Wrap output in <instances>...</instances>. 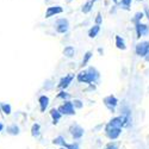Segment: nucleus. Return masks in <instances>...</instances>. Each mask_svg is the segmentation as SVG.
Instances as JSON below:
<instances>
[{
    "label": "nucleus",
    "instance_id": "nucleus-1",
    "mask_svg": "<svg viewBox=\"0 0 149 149\" xmlns=\"http://www.w3.org/2000/svg\"><path fill=\"white\" fill-rule=\"evenodd\" d=\"M99 78H100V74L99 72L94 68V67H90L87 70H82L78 74L77 80L79 82H84V84H92V82H98Z\"/></svg>",
    "mask_w": 149,
    "mask_h": 149
},
{
    "label": "nucleus",
    "instance_id": "nucleus-2",
    "mask_svg": "<svg viewBox=\"0 0 149 149\" xmlns=\"http://www.w3.org/2000/svg\"><path fill=\"white\" fill-rule=\"evenodd\" d=\"M57 110L60 111L61 115H65V116H74L75 115V107L73 106V103L69 100H66L61 106H58Z\"/></svg>",
    "mask_w": 149,
    "mask_h": 149
},
{
    "label": "nucleus",
    "instance_id": "nucleus-3",
    "mask_svg": "<svg viewBox=\"0 0 149 149\" xmlns=\"http://www.w3.org/2000/svg\"><path fill=\"white\" fill-rule=\"evenodd\" d=\"M122 134V128H118V127H112V125H109L106 124L105 127V135L110 140H117Z\"/></svg>",
    "mask_w": 149,
    "mask_h": 149
},
{
    "label": "nucleus",
    "instance_id": "nucleus-4",
    "mask_svg": "<svg viewBox=\"0 0 149 149\" xmlns=\"http://www.w3.org/2000/svg\"><path fill=\"white\" fill-rule=\"evenodd\" d=\"M55 29L58 33H66L69 30V22L66 18H60L55 23Z\"/></svg>",
    "mask_w": 149,
    "mask_h": 149
},
{
    "label": "nucleus",
    "instance_id": "nucleus-5",
    "mask_svg": "<svg viewBox=\"0 0 149 149\" xmlns=\"http://www.w3.org/2000/svg\"><path fill=\"white\" fill-rule=\"evenodd\" d=\"M149 52V42L148 41H143L136 44L135 47V53L136 55H139L141 57H144L147 55V53Z\"/></svg>",
    "mask_w": 149,
    "mask_h": 149
},
{
    "label": "nucleus",
    "instance_id": "nucleus-6",
    "mask_svg": "<svg viewBox=\"0 0 149 149\" xmlns=\"http://www.w3.org/2000/svg\"><path fill=\"white\" fill-rule=\"evenodd\" d=\"M104 105L111 111V112H115V110L118 105V99L115 97V95H107L104 98Z\"/></svg>",
    "mask_w": 149,
    "mask_h": 149
},
{
    "label": "nucleus",
    "instance_id": "nucleus-7",
    "mask_svg": "<svg viewBox=\"0 0 149 149\" xmlns=\"http://www.w3.org/2000/svg\"><path fill=\"white\" fill-rule=\"evenodd\" d=\"M135 30H136V35H137L136 37H137V38H141V37L147 36L149 33V25L139 22V23L135 24Z\"/></svg>",
    "mask_w": 149,
    "mask_h": 149
},
{
    "label": "nucleus",
    "instance_id": "nucleus-8",
    "mask_svg": "<svg viewBox=\"0 0 149 149\" xmlns=\"http://www.w3.org/2000/svg\"><path fill=\"white\" fill-rule=\"evenodd\" d=\"M69 132L74 140H80L84 136L85 130L80 125H78V124H73V125H70V128H69Z\"/></svg>",
    "mask_w": 149,
    "mask_h": 149
},
{
    "label": "nucleus",
    "instance_id": "nucleus-9",
    "mask_svg": "<svg viewBox=\"0 0 149 149\" xmlns=\"http://www.w3.org/2000/svg\"><path fill=\"white\" fill-rule=\"evenodd\" d=\"M63 12V8H62L60 5H53V6H49L47 7L45 11V18H52L56 15H60Z\"/></svg>",
    "mask_w": 149,
    "mask_h": 149
},
{
    "label": "nucleus",
    "instance_id": "nucleus-10",
    "mask_svg": "<svg viewBox=\"0 0 149 149\" xmlns=\"http://www.w3.org/2000/svg\"><path fill=\"white\" fill-rule=\"evenodd\" d=\"M73 79H74L73 74H68V75L63 77V78L60 80V82H58V85H57V88H60V90H66L68 86L72 84Z\"/></svg>",
    "mask_w": 149,
    "mask_h": 149
},
{
    "label": "nucleus",
    "instance_id": "nucleus-11",
    "mask_svg": "<svg viewBox=\"0 0 149 149\" xmlns=\"http://www.w3.org/2000/svg\"><path fill=\"white\" fill-rule=\"evenodd\" d=\"M38 103H40V109H41V112H45V110L49 105V97L47 95H41L38 99Z\"/></svg>",
    "mask_w": 149,
    "mask_h": 149
},
{
    "label": "nucleus",
    "instance_id": "nucleus-12",
    "mask_svg": "<svg viewBox=\"0 0 149 149\" xmlns=\"http://www.w3.org/2000/svg\"><path fill=\"white\" fill-rule=\"evenodd\" d=\"M50 116H52V118H53V124H57L58 120H60L61 117H62V115L60 113V111H58L57 109L50 110Z\"/></svg>",
    "mask_w": 149,
    "mask_h": 149
},
{
    "label": "nucleus",
    "instance_id": "nucleus-13",
    "mask_svg": "<svg viewBox=\"0 0 149 149\" xmlns=\"http://www.w3.org/2000/svg\"><path fill=\"white\" fill-rule=\"evenodd\" d=\"M116 47L119 49V50H125L127 49V44H125V41H124L120 36L116 35Z\"/></svg>",
    "mask_w": 149,
    "mask_h": 149
},
{
    "label": "nucleus",
    "instance_id": "nucleus-14",
    "mask_svg": "<svg viewBox=\"0 0 149 149\" xmlns=\"http://www.w3.org/2000/svg\"><path fill=\"white\" fill-rule=\"evenodd\" d=\"M6 131H7V134H10V135H13V136L19 135V132H20L19 127L17 125V124H12V125H8V127L6 128Z\"/></svg>",
    "mask_w": 149,
    "mask_h": 149
},
{
    "label": "nucleus",
    "instance_id": "nucleus-15",
    "mask_svg": "<svg viewBox=\"0 0 149 149\" xmlns=\"http://www.w3.org/2000/svg\"><path fill=\"white\" fill-rule=\"evenodd\" d=\"M93 4H94V0H88V1H86L82 7H81V11L84 12V13H88V12H91L92 7H93Z\"/></svg>",
    "mask_w": 149,
    "mask_h": 149
},
{
    "label": "nucleus",
    "instance_id": "nucleus-16",
    "mask_svg": "<svg viewBox=\"0 0 149 149\" xmlns=\"http://www.w3.org/2000/svg\"><path fill=\"white\" fill-rule=\"evenodd\" d=\"M41 134V125L38 123H35L32 128H31V135H32V137H38Z\"/></svg>",
    "mask_w": 149,
    "mask_h": 149
},
{
    "label": "nucleus",
    "instance_id": "nucleus-17",
    "mask_svg": "<svg viewBox=\"0 0 149 149\" xmlns=\"http://www.w3.org/2000/svg\"><path fill=\"white\" fill-rule=\"evenodd\" d=\"M74 54H75V49H74V47H72V45H68V47H66L65 49H63V55L66 56V57H73L74 56Z\"/></svg>",
    "mask_w": 149,
    "mask_h": 149
},
{
    "label": "nucleus",
    "instance_id": "nucleus-18",
    "mask_svg": "<svg viewBox=\"0 0 149 149\" xmlns=\"http://www.w3.org/2000/svg\"><path fill=\"white\" fill-rule=\"evenodd\" d=\"M99 31H100V25H98V24H95L94 26H92L88 31V36L91 37V38H94V37H97V35L99 33Z\"/></svg>",
    "mask_w": 149,
    "mask_h": 149
},
{
    "label": "nucleus",
    "instance_id": "nucleus-19",
    "mask_svg": "<svg viewBox=\"0 0 149 149\" xmlns=\"http://www.w3.org/2000/svg\"><path fill=\"white\" fill-rule=\"evenodd\" d=\"M130 5H131V0H120L119 1V7L125 11L130 10Z\"/></svg>",
    "mask_w": 149,
    "mask_h": 149
},
{
    "label": "nucleus",
    "instance_id": "nucleus-20",
    "mask_svg": "<svg viewBox=\"0 0 149 149\" xmlns=\"http://www.w3.org/2000/svg\"><path fill=\"white\" fill-rule=\"evenodd\" d=\"M143 17H144V13H143V12H136V13H135V16H134V18L131 19V22H132L134 24H136V23L141 22Z\"/></svg>",
    "mask_w": 149,
    "mask_h": 149
},
{
    "label": "nucleus",
    "instance_id": "nucleus-21",
    "mask_svg": "<svg viewBox=\"0 0 149 149\" xmlns=\"http://www.w3.org/2000/svg\"><path fill=\"white\" fill-rule=\"evenodd\" d=\"M0 107H1L3 112H4L5 115H11V112H12V107H11V105H10V104L4 103V104L0 105Z\"/></svg>",
    "mask_w": 149,
    "mask_h": 149
},
{
    "label": "nucleus",
    "instance_id": "nucleus-22",
    "mask_svg": "<svg viewBox=\"0 0 149 149\" xmlns=\"http://www.w3.org/2000/svg\"><path fill=\"white\" fill-rule=\"evenodd\" d=\"M92 52H87V53H86L85 55H84V58H82V65L81 66H86V65H87L88 63V61L92 58Z\"/></svg>",
    "mask_w": 149,
    "mask_h": 149
},
{
    "label": "nucleus",
    "instance_id": "nucleus-23",
    "mask_svg": "<svg viewBox=\"0 0 149 149\" xmlns=\"http://www.w3.org/2000/svg\"><path fill=\"white\" fill-rule=\"evenodd\" d=\"M57 98H58V99H63V100H68V99L70 98V94L67 93L65 90H62V91L57 94Z\"/></svg>",
    "mask_w": 149,
    "mask_h": 149
},
{
    "label": "nucleus",
    "instance_id": "nucleus-24",
    "mask_svg": "<svg viewBox=\"0 0 149 149\" xmlns=\"http://www.w3.org/2000/svg\"><path fill=\"white\" fill-rule=\"evenodd\" d=\"M65 142H66L65 137H62V136H57V137L53 140V144H56V146H63Z\"/></svg>",
    "mask_w": 149,
    "mask_h": 149
},
{
    "label": "nucleus",
    "instance_id": "nucleus-25",
    "mask_svg": "<svg viewBox=\"0 0 149 149\" xmlns=\"http://www.w3.org/2000/svg\"><path fill=\"white\" fill-rule=\"evenodd\" d=\"M62 147H65L66 149H80V147H79V144L77 142L75 143H67V142H65Z\"/></svg>",
    "mask_w": 149,
    "mask_h": 149
},
{
    "label": "nucleus",
    "instance_id": "nucleus-26",
    "mask_svg": "<svg viewBox=\"0 0 149 149\" xmlns=\"http://www.w3.org/2000/svg\"><path fill=\"white\" fill-rule=\"evenodd\" d=\"M72 103H73V106L77 107V109H82L84 107V103L80 100V99H74Z\"/></svg>",
    "mask_w": 149,
    "mask_h": 149
},
{
    "label": "nucleus",
    "instance_id": "nucleus-27",
    "mask_svg": "<svg viewBox=\"0 0 149 149\" xmlns=\"http://www.w3.org/2000/svg\"><path fill=\"white\" fill-rule=\"evenodd\" d=\"M104 149H119V147H118V143L117 142H109L105 146Z\"/></svg>",
    "mask_w": 149,
    "mask_h": 149
},
{
    "label": "nucleus",
    "instance_id": "nucleus-28",
    "mask_svg": "<svg viewBox=\"0 0 149 149\" xmlns=\"http://www.w3.org/2000/svg\"><path fill=\"white\" fill-rule=\"evenodd\" d=\"M103 23V17H102V13H98L97 17H95V24H98V25H100V24Z\"/></svg>",
    "mask_w": 149,
    "mask_h": 149
},
{
    "label": "nucleus",
    "instance_id": "nucleus-29",
    "mask_svg": "<svg viewBox=\"0 0 149 149\" xmlns=\"http://www.w3.org/2000/svg\"><path fill=\"white\" fill-rule=\"evenodd\" d=\"M143 13H144V16L148 18V20H149V7H148V6H144V12H143Z\"/></svg>",
    "mask_w": 149,
    "mask_h": 149
},
{
    "label": "nucleus",
    "instance_id": "nucleus-30",
    "mask_svg": "<svg viewBox=\"0 0 149 149\" xmlns=\"http://www.w3.org/2000/svg\"><path fill=\"white\" fill-rule=\"evenodd\" d=\"M144 60H146L147 62H149V52H148V53H147V55L144 56Z\"/></svg>",
    "mask_w": 149,
    "mask_h": 149
},
{
    "label": "nucleus",
    "instance_id": "nucleus-31",
    "mask_svg": "<svg viewBox=\"0 0 149 149\" xmlns=\"http://www.w3.org/2000/svg\"><path fill=\"white\" fill-rule=\"evenodd\" d=\"M98 53H99V54H100V55H103V54H104V50H103V49H102V48H99V49H98Z\"/></svg>",
    "mask_w": 149,
    "mask_h": 149
},
{
    "label": "nucleus",
    "instance_id": "nucleus-32",
    "mask_svg": "<svg viewBox=\"0 0 149 149\" xmlns=\"http://www.w3.org/2000/svg\"><path fill=\"white\" fill-rule=\"evenodd\" d=\"M3 129H4V124L0 122V131H3Z\"/></svg>",
    "mask_w": 149,
    "mask_h": 149
},
{
    "label": "nucleus",
    "instance_id": "nucleus-33",
    "mask_svg": "<svg viewBox=\"0 0 149 149\" xmlns=\"http://www.w3.org/2000/svg\"><path fill=\"white\" fill-rule=\"evenodd\" d=\"M66 1H67V3L69 4V3H72V1H73V0H66Z\"/></svg>",
    "mask_w": 149,
    "mask_h": 149
},
{
    "label": "nucleus",
    "instance_id": "nucleus-34",
    "mask_svg": "<svg viewBox=\"0 0 149 149\" xmlns=\"http://www.w3.org/2000/svg\"><path fill=\"white\" fill-rule=\"evenodd\" d=\"M112 1H113L115 4H117V3H118V0H112Z\"/></svg>",
    "mask_w": 149,
    "mask_h": 149
},
{
    "label": "nucleus",
    "instance_id": "nucleus-35",
    "mask_svg": "<svg viewBox=\"0 0 149 149\" xmlns=\"http://www.w3.org/2000/svg\"><path fill=\"white\" fill-rule=\"evenodd\" d=\"M60 149H66V148H65V147H62V148H60Z\"/></svg>",
    "mask_w": 149,
    "mask_h": 149
},
{
    "label": "nucleus",
    "instance_id": "nucleus-36",
    "mask_svg": "<svg viewBox=\"0 0 149 149\" xmlns=\"http://www.w3.org/2000/svg\"><path fill=\"white\" fill-rule=\"evenodd\" d=\"M137 1H142V0H137Z\"/></svg>",
    "mask_w": 149,
    "mask_h": 149
}]
</instances>
